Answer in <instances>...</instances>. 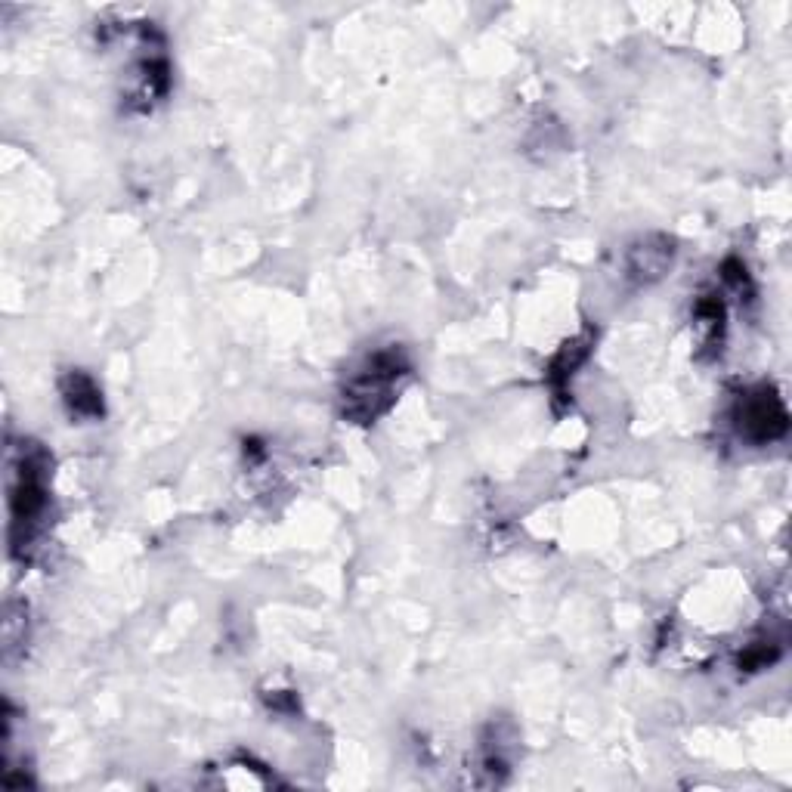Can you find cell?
Here are the masks:
<instances>
[{
    "label": "cell",
    "instance_id": "cell-2",
    "mask_svg": "<svg viewBox=\"0 0 792 792\" xmlns=\"http://www.w3.org/2000/svg\"><path fill=\"white\" fill-rule=\"evenodd\" d=\"M65 396H69V403L78 412H87V415L99 412V393H96L93 381L84 375H72L69 381H65Z\"/></svg>",
    "mask_w": 792,
    "mask_h": 792
},
{
    "label": "cell",
    "instance_id": "cell-1",
    "mask_svg": "<svg viewBox=\"0 0 792 792\" xmlns=\"http://www.w3.org/2000/svg\"><path fill=\"white\" fill-rule=\"evenodd\" d=\"M743 427H746V434L755 437V440H771V437H777L783 427H786V415L777 406L774 396L758 393V396H752V400L746 403Z\"/></svg>",
    "mask_w": 792,
    "mask_h": 792
}]
</instances>
